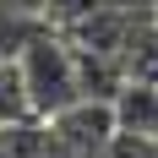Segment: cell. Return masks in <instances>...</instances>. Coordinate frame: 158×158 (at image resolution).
Segmentation results:
<instances>
[{
    "label": "cell",
    "mask_w": 158,
    "mask_h": 158,
    "mask_svg": "<svg viewBox=\"0 0 158 158\" xmlns=\"http://www.w3.org/2000/svg\"><path fill=\"white\" fill-rule=\"evenodd\" d=\"M147 11H153V27H158V0H147Z\"/></svg>",
    "instance_id": "cell-5"
},
{
    "label": "cell",
    "mask_w": 158,
    "mask_h": 158,
    "mask_svg": "<svg viewBox=\"0 0 158 158\" xmlns=\"http://www.w3.org/2000/svg\"><path fill=\"white\" fill-rule=\"evenodd\" d=\"M44 126L71 158H98L109 147V136H114V109H109V98H87L82 93L77 104H65L60 114H49Z\"/></svg>",
    "instance_id": "cell-2"
},
{
    "label": "cell",
    "mask_w": 158,
    "mask_h": 158,
    "mask_svg": "<svg viewBox=\"0 0 158 158\" xmlns=\"http://www.w3.org/2000/svg\"><path fill=\"white\" fill-rule=\"evenodd\" d=\"M114 109V131H131V136H158V82L126 77L120 93L109 98Z\"/></svg>",
    "instance_id": "cell-3"
},
{
    "label": "cell",
    "mask_w": 158,
    "mask_h": 158,
    "mask_svg": "<svg viewBox=\"0 0 158 158\" xmlns=\"http://www.w3.org/2000/svg\"><path fill=\"white\" fill-rule=\"evenodd\" d=\"M16 77H22V93H27L33 120H49L60 114L65 104L82 98V77H77V49L65 44L60 33H38L33 27L22 44H16Z\"/></svg>",
    "instance_id": "cell-1"
},
{
    "label": "cell",
    "mask_w": 158,
    "mask_h": 158,
    "mask_svg": "<svg viewBox=\"0 0 158 158\" xmlns=\"http://www.w3.org/2000/svg\"><path fill=\"white\" fill-rule=\"evenodd\" d=\"M16 120H33V109L22 93V77H16V60L0 55V126H16Z\"/></svg>",
    "instance_id": "cell-4"
}]
</instances>
